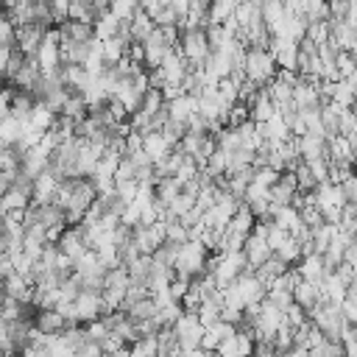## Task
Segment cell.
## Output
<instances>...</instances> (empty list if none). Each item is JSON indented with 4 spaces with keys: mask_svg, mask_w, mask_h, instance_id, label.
I'll list each match as a JSON object with an SVG mask.
<instances>
[{
    "mask_svg": "<svg viewBox=\"0 0 357 357\" xmlns=\"http://www.w3.org/2000/svg\"><path fill=\"white\" fill-rule=\"evenodd\" d=\"M45 31H47V28H45V25H36V22H31V25H17V31H14V50L22 53V56H33L36 47L42 45Z\"/></svg>",
    "mask_w": 357,
    "mask_h": 357,
    "instance_id": "7",
    "label": "cell"
},
{
    "mask_svg": "<svg viewBox=\"0 0 357 357\" xmlns=\"http://www.w3.org/2000/svg\"><path fill=\"white\" fill-rule=\"evenodd\" d=\"M153 312H156V304L151 301V296L137 298L134 304H128V307H126V315H128L131 321H145V318H153Z\"/></svg>",
    "mask_w": 357,
    "mask_h": 357,
    "instance_id": "34",
    "label": "cell"
},
{
    "mask_svg": "<svg viewBox=\"0 0 357 357\" xmlns=\"http://www.w3.org/2000/svg\"><path fill=\"white\" fill-rule=\"evenodd\" d=\"M293 142H296V151L304 162L326 156V137H321V134H301V137H293Z\"/></svg>",
    "mask_w": 357,
    "mask_h": 357,
    "instance_id": "16",
    "label": "cell"
},
{
    "mask_svg": "<svg viewBox=\"0 0 357 357\" xmlns=\"http://www.w3.org/2000/svg\"><path fill=\"white\" fill-rule=\"evenodd\" d=\"M176 50L181 53V59L190 64V70L201 67L209 56V45H206V33L204 28H184L178 33V42H176Z\"/></svg>",
    "mask_w": 357,
    "mask_h": 357,
    "instance_id": "3",
    "label": "cell"
},
{
    "mask_svg": "<svg viewBox=\"0 0 357 357\" xmlns=\"http://www.w3.org/2000/svg\"><path fill=\"white\" fill-rule=\"evenodd\" d=\"M234 11V0H209L206 6V25L209 22H226Z\"/></svg>",
    "mask_w": 357,
    "mask_h": 357,
    "instance_id": "32",
    "label": "cell"
},
{
    "mask_svg": "<svg viewBox=\"0 0 357 357\" xmlns=\"http://www.w3.org/2000/svg\"><path fill=\"white\" fill-rule=\"evenodd\" d=\"M337 134H343V137L357 134V123H354V112L351 109H340V114H337Z\"/></svg>",
    "mask_w": 357,
    "mask_h": 357,
    "instance_id": "45",
    "label": "cell"
},
{
    "mask_svg": "<svg viewBox=\"0 0 357 357\" xmlns=\"http://www.w3.org/2000/svg\"><path fill=\"white\" fill-rule=\"evenodd\" d=\"M117 28H120V22L109 14V11H103V14H98L95 20H92V33H95V39H112L114 33H117Z\"/></svg>",
    "mask_w": 357,
    "mask_h": 357,
    "instance_id": "31",
    "label": "cell"
},
{
    "mask_svg": "<svg viewBox=\"0 0 357 357\" xmlns=\"http://www.w3.org/2000/svg\"><path fill=\"white\" fill-rule=\"evenodd\" d=\"M301 162H304V159H301ZM304 165H307L310 176L315 178V184H321V181H329V162H326V156H318V159H307Z\"/></svg>",
    "mask_w": 357,
    "mask_h": 357,
    "instance_id": "39",
    "label": "cell"
},
{
    "mask_svg": "<svg viewBox=\"0 0 357 357\" xmlns=\"http://www.w3.org/2000/svg\"><path fill=\"white\" fill-rule=\"evenodd\" d=\"M234 287H237V293H240V298H243V307L257 304V301L265 298V284L257 279V273H254L251 268L243 271V273L234 279Z\"/></svg>",
    "mask_w": 357,
    "mask_h": 357,
    "instance_id": "9",
    "label": "cell"
},
{
    "mask_svg": "<svg viewBox=\"0 0 357 357\" xmlns=\"http://www.w3.org/2000/svg\"><path fill=\"white\" fill-rule=\"evenodd\" d=\"M137 8H139L137 0H109V6H106V11H109L117 22H128Z\"/></svg>",
    "mask_w": 357,
    "mask_h": 357,
    "instance_id": "35",
    "label": "cell"
},
{
    "mask_svg": "<svg viewBox=\"0 0 357 357\" xmlns=\"http://www.w3.org/2000/svg\"><path fill=\"white\" fill-rule=\"evenodd\" d=\"M218 312H220V301H215V298H204V301L198 304V310H195V318L201 321V326H209V324L218 321Z\"/></svg>",
    "mask_w": 357,
    "mask_h": 357,
    "instance_id": "37",
    "label": "cell"
},
{
    "mask_svg": "<svg viewBox=\"0 0 357 357\" xmlns=\"http://www.w3.org/2000/svg\"><path fill=\"white\" fill-rule=\"evenodd\" d=\"M293 301L298 304V307H304V310H312L318 301H321V293H318V284H312V282H304V279H298L296 284H293Z\"/></svg>",
    "mask_w": 357,
    "mask_h": 357,
    "instance_id": "26",
    "label": "cell"
},
{
    "mask_svg": "<svg viewBox=\"0 0 357 357\" xmlns=\"http://www.w3.org/2000/svg\"><path fill=\"white\" fill-rule=\"evenodd\" d=\"M284 265H296L298 262V257H301V251H298V240L293 237V234H287L282 243H279V248L273 251Z\"/></svg>",
    "mask_w": 357,
    "mask_h": 357,
    "instance_id": "33",
    "label": "cell"
},
{
    "mask_svg": "<svg viewBox=\"0 0 357 357\" xmlns=\"http://www.w3.org/2000/svg\"><path fill=\"white\" fill-rule=\"evenodd\" d=\"M165 112L170 120H178V123H187L195 112H198V100L192 95H178L173 100H165Z\"/></svg>",
    "mask_w": 357,
    "mask_h": 357,
    "instance_id": "19",
    "label": "cell"
},
{
    "mask_svg": "<svg viewBox=\"0 0 357 357\" xmlns=\"http://www.w3.org/2000/svg\"><path fill=\"white\" fill-rule=\"evenodd\" d=\"M276 73V61H273V53L271 47H245V56H243V75L257 84V86H265Z\"/></svg>",
    "mask_w": 357,
    "mask_h": 357,
    "instance_id": "1",
    "label": "cell"
},
{
    "mask_svg": "<svg viewBox=\"0 0 357 357\" xmlns=\"http://www.w3.org/2000/svg\"><path fill=\"white\" fill-rule=\"evenodd\" d=\"M28 195L25 192H20L17 187H8L3 195H0V215H6V212H25L28 209Z\"/></svg>",
    "mask_w": 357,
    "mask_h": 357,
    "instance_id": "28",
    "label": "cell"
},
{
    "mask_svg": "<svg viewBox=\"0 0 357 357\" xmlns=\"http://www.w3.org/2000/svg\"><path fill=\"white\" fill-rule=\"evenodd\" d=\"M39 75H42V70H39L36 59H33V56H25L22 64H20V70L11 75V84H14L17 89H28V92H31V86L39 81Z\"/></svg>",
    "mask_w": 357,
    "mask_h": 357,
    "instance_id": "21",
    "label": "cell"
},
{
    "mask_svg": "<svg viewBox=\"0 0 357 357\" xmlns=\"http://www.w3.org/2000/svg\"><path fill=\"white\" fill-rule=\"evenodd\" d=\"M103 304H100V290H78V296L73 298V318L75 324H89L95 318H100Z\"/></svg>",
    "mask_w": 357,
    "mask_h": 357,
    "instance_id": "5",
    "label": "cell"
},
{
    "mask_svg": "<svg viewBox=\"0 0 357 357\" xmlns=\"http://www.w3.org/2000/svg\"><path fill=\"white\" fill-rule=\"evenodd\" d=\"M301 17H304L307 22L329 20V6H326V0H304V6H301Z\"/></svg>",
    "mask_w": 357,
    "mask_h": 357,
    "instance_id": "36",
    "label": "cell"
},
{
    "mask_svg": "<svg viewBox=\"0 0 357 357\" xmlns=\"http://www.w3.org/2000/svg\"><path fill=\"white\" fill-rule=\"evenodd\" d=\"M326 25H329V42L337 50L354 53V47H357V31L351 25H346L343 20H326Z\"/></svg>",
    "mask_w": 357,
    "mask_h": 357,
    "instance_id": "11",
    "label": "cell"
},
{
    "mask_svg": "<svg viewBox=\"0 0 357 357\" xmlns=\"http://www.w3.org/2000/svg\"><path fill=\"white\" fill-rule=\"evenodd\" d=\"M33 59H36V64H39L42 73H56V70L61 67V59H59V33H56V28H47V31H45L42 45L36 47Z\"/></svg>",
    "mask_w": 357,
    "mask_h": 357,
    "instance_id": "6",
    "label": "cell"
},
{
    "mask_svg": "<svg viewBox=\"0 0 357 357\" xmlns=\"http://www.w3.org/2000/svg\"><path fill=\"white\" fill-rule=\"evenodd\" d=\"M47 3V11H50V20L59 25L67 20V8H70V0H45Z\"/></svg>",
    "mask_w": 357,
    "mask_h": 357,
    "instance_id": "48",
    "label": "cell"
},
{
    "mask_svg": "<svg viewBox=\"0 0 357 357\" xmlns=\"http://www.w3.org/2000/svg\"><path fill=\"white\" fill-rule=\"evenodd\" d=\"M354 53H349V50H337L335 53V73H337V78H349V75H354Z\"/></svg>",
    "mask_w": 357,
    "mask_h": 357,
    "instance_id": "38",
    "label": "cell"
},
{
    "mask_svg": "<svg viewBox=\"0 0 357 357\" xmlns=\"http://www.w3.org/2000/svg\"><path fill=\"white\" fill-rule=\"evenodd\" d=\"M265 95L273 100V106H276V112H282V109H287L290 106V95H293V84H287V81H282V78H271L265 86Z\"/></svg>",
    "mask_w": 357,
    "mask_h": 357,
    "instance_id": "22",
    "label": "cell"
},
{
    "mask_svg": "<svg viewBox=\"0 0 357 357\" xmlns=\"http://www.w3.org/2000/svg\"><path fill=\"white\" fill-rule=\"evenodd\" d=\"M11 114V89H0V120Z\"/></svg>",
    "mask_w": 357,
    "mask_h": 357,
    "instance_id": "50",
    "label": "cell"
},
{
    "mask_svg": "<svg viewBox=\"0 0 357 357\" xmlns=\"http://www.w3.org/2000/svg\"><path fill=\"white\" fill-rule=\"evenodd\" d=\"M14 22L8 20V14L6 11H0V45H6V47H14Z\"/></svg>",
    "mask_w": 357,
    "mask_h": 357,
    "instance_id": "47",
    "label": "cell"
},
{
    "mask_svg": "<svg viewBox=\"0 0 357 357\" xmlns=\"http://www.w3.org/2000/svg\"><path fill=\"white\" fill-rule=\"evenodd\" d=\"M304 36H307L312 45H324V42L329 39V25H326V20H318V22H307V31H304Z\"/></svg>",
    "mask_w": 357,
    "mask_h": 357,
    "instance_id": "40",
    "label": "cell"
},
{
    "mask_svg": "<svg viewBox=\"0 0 357 357\" xmlns=\"http://www.w3.org/2000/svg\"><path fill=\"white\" fill-rule=\"evenodd\" d=\"M240 251H243V257H245V262H248V268L254 271L259 262H265L268 257H271V248H268V243H265V237H259V234H245V240H243V245H240Z\"/></svg>",
    "mask_w": 357,
    "mask_h": 357,
    "instance_id": "13",
    "label": "cell"
},
{
    "mask_svg": "<svg viewBox=\"0 0 357 357\" xmlns=\"http://www.w3.org/2000/svg\"><path fill=\"white\" fill-rule=\"evenodd\" d=\"M162 109H165V98H162V89H156V86H148V89L142 92V100H139L137 112H142L145 117H156V112H162Z\"/></svg>",
    "mask_w": 357,
    "mask_h": 357,
    "instance_id": "29",
    "label": "cell"
},
{
    "mask_svg": "<svg viewBox=\"0 0 357 357\" xmlns=\"http://www.w3.org/2000/svg\"><path fill=\"white\" fill-rule=\"evenodd\" d=\"M273 114H276L273 100L265 95V89H257L254 100L248 103V120H251V123H265V120H271Z\"/></svg>",
    "mask_w": 357,
    "mask_h": 357,
    "instance_id": "23",
    "label": "cell"
},
{
    "mask_svg": "<svg viewBox=\"0 0 357 357\" xmlns=\"http://www.w3.org/2000/svg\"><path fill=\"white\" fill-rule=\"evenodd\" d=\"M165 240H170V243H184L187 240V229L178 223V218L165 220Z\"/></svg>",
    "mask_w": 357,
    "mask_h": 357,
    "instance_id": "42",
    "label": "cell"
},
{
    "mask_svg": "<svg viewBox=\"0 0 357 357\" xmlns=\"http://www.w3.org/2000/svg\"><path fill=\"white\" fill-rule=\"evenodd\" d=\"M276 176H279V173H276L273 167H268V165H259V167H254V173H251V181L268 190V187L276 181Z\"/></svg>",
    "mask_w": 357,
    "mask_h": 357,
    "instance_id": "43",
    "label": "cell"
},
{
    "mask_svg": "<svg viewBox=\"0 0 357 357\" xmlns=\"http://www.w3.org/2000/svg\"><path fill=\"white\" fill-rule=\"evenodd\" d=\"M59 39H70V42H92V22H78V20H64L56 25Z\"/></svg>",
    "mask_w": 357,
    "mask_h": 357,
    "instance_id": "18",
    "label": "cell"
},
{
    "mask_svg": "<svg viewBox=\"0 0 357 357\" xmlns=\"http://www.w3.org/2000/svg\"><path fill=\"white\" fill-rule=\"evenodd\" d=\"M173 335H176V343L178 349H201V335H204V326L201 321L195 318V312H187L181 310V315L173 321Z\"/></svg>",
    "mask_w": 357,
    "mask_h": 357,
    "instance_id": "4",
    "label": "cell"
},
{
    "mask_svg": "<svg viewBox=\"0 0 357 357\" xmlns=\"http://www.w3.org/2000/svg\"><path fill=\"white\" fill-rule=\"evenodd\" d=\"M170 148H173V145L162 137V131H159V128H153V131H145V134H142V145H139V151H142L153 165H156V162H162V159L170 153Z\"/></svg>",
    "mask_w": 357,
    "mask_h": 357,
    "instance_id": "12",
    "label": "cell"
},
{
    "mask_svg": "<svg viewBox=\"0 0 357 357\" xmlns=\"http://www.w3.org/2000/svg\"><path fill=\"white\" fill-rule=\"evenodd\" d=\"M33 103L36 100H33V95L28 89H11V114L8 117H14L20 123H28V114H31Z\"/></svg>",
    "mask_w": 357,
    "mask_h": 357,
    "instance_id": "24",
    "label": "cell"
},
{
    "mask_svg": "<svg viewBox=\"0 0 357 357\" xmlns=\"http://www.w3.org/2000/svg\"><path fill=\"white\" fill-rule=\"evenodd\" d=\"M33 326L45 335H59V332H64L67 321L56 307H39L36 315H33Z\"/></svg>",
    "mask_w": 357,
    "mask_h": 357,
    "instance_id": "15",
    "label": "cell"
},
{
    "mask_svg": "<svg viewBox=\"0 0 357 357\" xmlns=\"http://www.w3.org/2000/svg\"><path fill=\"white\" fill-rule=\"evenodd\" d=\"M114 195H117L123 204H128V201L137 195V181H134V178H123V181H114Z\"/></svg>",
    "mask_w": 357,
    "mask_h": 357,
    "instance_id": "46",
    "label": "cell"
},
{
    "mask_svg": "<svg viewBox=\"0 0 357 357\" xmlns=\"http://www.w3.org/2000/svg\"><path fill=\"white\" fill-rule=\"evenodd\" d=\"M0 89H3V86H0Z\"/></svg>",
    "mask_w": 357,
    "mask_h": 357,
    "instance_id": "54",
    "label": "cell"
},
{
    "mask_svg": "<svg viewBox=\"0 0 357 357\" xmlns=\"http://www.w3.org/2000/svg\"><path fill=\"white\" fill-rule=\"evenodd\" d=\"M56 245H59V251H61L64 257H70V259H75L81 251H86V243H84L78 226H64L61 234H59V240H56Z\"/></svg>",
    "mask_w": 357,
    "mask_h": 357,
    "instance_id": "20",
    "label": "cell"
},
{
    "mask_svg": "<svg viewBox=\"0 0 357 357\" xmlns=\"http://www.w3.org/2000/svg\"><path fill=\"white\" fill-rule=\"evenodd\" d=\"M340 192H343V201H357V178L354 173H346L340 181H337Z\"/></svg>",
    "mask_w": 357,
    "mask_h": 357,
    "instance_id": "49",
    "label": "cell"
},
{
    "mask_svg": "<svg viewBox=\"0 0 357 357\" xmlns=\"http://www.w3.org/2000/svg\"><path fill=\"white\" fill-rule=\"evenodd\" d=\"M56 190H59V176L50 173V170H42V173L33 178L31 201H33V204H53V201H56Z\"/></svg>",
    "mask_w": 357,
    "mask_h": 357,
    "instance_id": "10",
    "label": "cell"
},
{
    "mask_svg": "<svg viewBox=\"0 0 357 357\" xmlns=\"http://www.w3.org/2000/svg\"><path fill=\"white\" fill-rule=\"evenodd\" d=\"M59 114H61V117H67V120H73V123L84 120V117L89 114V109H86V100H84V95H81V92H70V95L64 98V103H61Z\"/></svg>",
    "mask_w": 357,
    "mask_h": 357,
    "instance_id": "25",
    "label": "cell"
},
{
    "mask_svg": "<svg viewBox=\"0 0 357 357\" xmlns=\"http://www.w3.org/2000/svg\"><path fill=\"white\" fill-rule=\"evenodd\" d=\"M296 273H298V279L318 284V282L324 279V273H326V265H324L321 254H307V257H298V262H296Z\"/></svg>",
    "mask_w": 357,
    "mask_h": 357,
    "instance_id": "17",
    "label": "cell"
},
{
    "mask_svg": "<svg viewBox=\"0 0 357 357\" xmlns=\"http://www.w3.org/2000/svg\"><path fill=\"white\" fill-rule=\"evenodd\" d=\"M53 123H56V112L47 109L42 100H36L33 109H31V114H28V126L36 128V131H50Z\"/></svg>",
    "mask_w": 357,
    "mask_h": 357,
    "instance_id": "27",
    "label": "cell"
},
{
    "mask_svg": "<svg viewBox=\"0 0 357 357\" xmlns=\"http://www.w3.org/2000/svg\"><path fill=\"white\" fill-rule=\"evenodd\" d=\"M206 248L198 240H184L178 245V254L173 259V273L181 279H195L198 273H204V262H206Z\"/></svg>",
    "mask_w": 357,
    "mask_h": 357,
    "instance_id": "2",
    "label": "cell"
},
{
    "mask_svg": "<svg viewBox=\"0 0 357 357\" xmlns=\"http://www.w3.org/2000/svg\"><path fill=\"white\" fill-rule=\"evenodd\" d=\"M0 287H3V296L17 298V301H22V304H31V290H33V284H31L25 276H20L17 271H11L8 276H3V279H0Z\"/></svg>",
    "mask_w": 357,
    "mask_h": 357,
    "instance_id": "14",
    "label": "cell"
},
{
    "mask_svg": "<svg viewBox=\"0 0 357 357\" xmlns=\"http://www.w3.org/2000/svg\"><path fill=\"white\" fill-rule=\"evenodd\" d=\"M151 31H153L151 17H148L142 8H137V11H134V17L128 20V33H131V42H142V39H145Z\"/></svg>",
    "mask_w": 357,
    "mask_h": 357,
    "instance_id": "30",
    "label": "cell"
},
{
    "mask_svg": "<svg viewBox=\"0 0 357 357\" xmlns=\"http://www.w3.org/2000/svg\"><path fill=\"white\" fill-rule=\"evenodd\" d=\"M84 335H86V340H92V343H100V340L109 335V326H106L100 318H95V321L84 324Z\"/></svg>",
    "mask_w": 357,
    "mask_h": 357,
    "instance_id": "44",
    "label": "cell"
},
{
    "mask_svg": "<svg viewBox=\"0 0 357 357\" xmlns=\"http://www.w3.org/2000/svg\"><path fill=\"white\" fill-rule=\"evenodd\" d=\"M112 357H131V354H128V346H123V349H117V351H112Z\"/></svg>",
    "mask_w": 357,
    "mask_h": 357,
    "instance_id": "52",
    "label": "cell"
},
{
    "mask_svg": "<svg viewBox=\"0 0 357 357\" xmlns=\"http://www.w3.org/2000/svg\"><path fill=\"white\" fill-rule=\"evenodd\" d=\"M282 318H284V324H287L290 329H296V326H301V324H307V321H310V318H307V310H304V307H298L296 301L282 312Z\"/></svg>",
    "mask_w": 357,
    "mask_h": 357,
    "instance_id": "41",
    "label": "cell"
},
{
    "mask_svg": "<svg viewBox=\"0 0 357 357\" xmlns=\"http://www.w3.org/2000/svg\"><path fill=\"white\" fill-rule=\"evenodd\" d=\"M139 45H142V67H145V70L159 67V64H162V59H165V56H167V50H170V47L162 42V36H159V28H156V25H153V31H151Z\"/></svg>",
    "mask_w": 357,
    "mask_h": 357,
    "instance_id": "8",
    "label": "cell"
},
{
    "mask_svg": "<svg viewBox=\"0 0 357 357\" xmlns=\"http://www.w3.org/2000/svg\"><path fill=\"white\" fill-rule=\"evenodd\" d=\"M11 50H14V47L0 45V78L6 75V64H8V59H11Z\"/></svg>",
    "mask_w": 357,
    "mask_h": 357,
    "instance_id": "51",
    "label": "cell"
},
{
    "mask_svg": "<svg viewBox=\"0 0 357 357\" xmlns=\"http://www.w3.org/2000/svg\"><path fill=\"white\" fill-rule=\"evenodd\" d=\"M271 357H282V354H271Z\"/></svg>",
    "mask_w": 357,
    "mask_h": 357,
    "instance_id": "53",
    "label": "cell"
}]
</instances>
